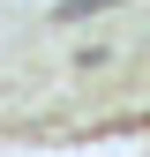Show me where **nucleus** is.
Segmentation results:
<instances>
[{
  "label": "nucleus",
  "mask_w": 150,
  "mask_h": 157,
  "mask_svg": "<svg viewBox=\"0 0 150 157\" xmlns=\"http://www.w3.org/2000/svg\"><path fill=\"white\" fill-rule=\"evenodd\" d=\"M90 8H112V0H60V15H90Z\"/></svg>",
  "instance_id": "obj_1"
}]
</instances>
